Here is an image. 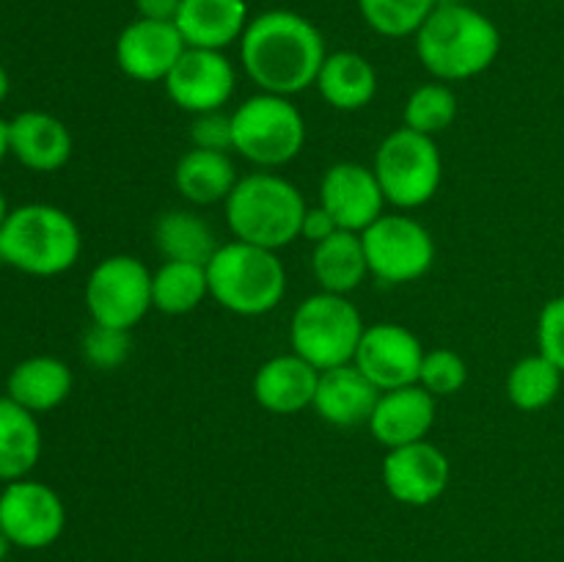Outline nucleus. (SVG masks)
<instances>
[{"label":"nucleus","instance_id":"nucleus-1","mask_svg":"<svg viewBox=\"0 0 564 562\" xmlns=\"http://www.w3.org/2000/svg\"><path fill=\"white\" fill-rule=\"evenodd\" d=\"M328 47L323 31L292 9H268L251 17L240 39V66L264 94L295 97L317 80Z\"/></svg>","mask_w":564,"mask_h":562},{"label":"nucleus","instance_id":"nucleus-2","mask_svg":"<svg viewBox=\"0 0 564 562\" xmlns=\"http://www.w3.org/2000/svg\"><path fill=\"white\" fill-rule=\"evenodd\" d=\"M424 69L441 83H463L482 75L501 53V31L471 3L441 0L413 36Z\"/></svg>","mask_w":564,"mask_h":562},{"label":"nucleus","instance_id":"nucleus-3","mask_svg":"<svg viewBox=\"0 0 564 562\" xmlns=\"http://www.w3.org/2000/svg\"><path fill=\"white\" fill-rule=\"evenodd\" d=\"M224 209L235 240L281 251L301 240V224L308 204L295 182L275 171L259 169L237 180Z\"/></svg>","mask_w":564,"mask_h":562},{"label":"nucleus","instance_id":"nucleus-4","mask_svg":"<svg viewBox=\"0 0 564 562\" xmlns=\"http://www.w3.org/2000/svg\"><path fill=\"white\" fill-rule=\"evenodd\" d=\"M80 251V226L55 204L14 207L0 229V262L36 279H53L72 270Z\"/></svg>","mask_w":564,"mask_h":562},{"label":"nucleus","instance_id":"nucleus-5","mask_svg":"<svg viewBox=\"0 0 564 562\" xmlns=\"http://www.w3.org/2000/svg\"><path fill=\"white\" fill-rule=\"evenodd\" d=\"M209 298L240 317H262L286 295V268L279 251L231 240L220 242L207 262Z\"/></svg>","mask_w":564,"mask_h":562},{"label":"nucleus","instance_id":"nucleus-6","mask_svg":"<svg viewBox=\"0 0 564 562\" xmlns=\"http://www.w3.org/2000/svg\"><path fill=\"white\" fill-rule=\"evenodd\" d=\"M364 328L367 323L350 298L319 290L303 298L292 312L290 345L292 353L325 372L352 364Z\"/></svg>","mask_w":564,"mask_h":562},{"label":"nucleus","instance_id":"nucleus-7","mask_svg":"<svg viewBox=\"0 0 564 562\" xmlns=\"http://www.w3.org/2000/svg\"><path fill=\"white\" fill-rule=\"evenodd\" d=\"M386 204L400 213L433 202L444 182V158L435 138L397 127L380 141L372 163Z\"/></svg>","mask_w":564,"mask_h":562},{"label":"nucleus","instance_id":"nucleus-8","mask_svg":"<svg viewBox=\"0 0 564 562\" xmlns=\"http://www.w3.org/2000/svg\"><path fill=\"white\" fill-rule=\"evenodd\" d=\"M231 125H235V152L257 169H281L306 147V119L292 97L253 94L231 114Z\"/></svg>","mask_w":564,"mask_h":562},{"label":"nucleus","instance_id":"nucleus-9","mask_svg":"<svg viewBox=\"0 0 564 562\" xmlns=\"http://www.w3.org/2000/svg\"><path fill=\"white\" fill-rule=\"evenodd\" d=\"M83 298L91 323L132 331L152 312V270L132 253L105 257L88 273Z\"/></svg>","mask_w":564,"mask_h":562},{"label":"nucleus","instance_id":"nucleus-10","mask_svg":"<svg viewBox=\"0 0 564 562\" xmlns=\"http://www.w3.org/2000/svg\"><path fill=\"white\" fill-rule=\"evenodd\" d=\"M369 275L380 284H411L435 264V240L427 226L408 213H383L361 231Z\"/></svg>","mask_w":564,"mask_h":562},{"label":"nucleus","instance_id":"nucleus-11","mask_svg":"<svg viewBox=\"0 0 564 562\" xmlns=\"http://www.w3.org/2000/svg\"><path fill=\"white\" fill-rule=\"evenodd\" d=\"M66 507L58 490L39 479H14L0 490V532L14 549L39 551L64 534Z\"/></svg>","mask_w":564,"mask_h":562},{"label":"nucleus","instance_id":"nucleus-12","mask_svg":"<svg viewBox=\"0 0 564 562\" xmlns=\"http://www.w3.org/2000/svg\"><path fill=\"white\" fill-rule=\"evenodd\" d=\"M163 88L171 102L191 116L224 110L235 97L237 69L220 50L187 47L163 80Z\"/></svg>","mask_w":564,"mask_h":562},{"label":"nucleus","instance_id":"nucleus-13","mask_svg":"<svg viewBox=\"0 0 564 562\" xmlns=\"http://www.w3.org/2000/svg\"><path fill=\"white\" fill-rule=\"evenodd\" d=\"M424 345L408 325L375 323L364 328L352 364L378 386L380 391L419 383Z\"/></svg>","mask_w":564,"mask_h":562},{"label":"nucleus","instance_id":"nucleus-14","mask_svg":"<svg viewBox=\"0 0 564 562\" xmlns=\"http://www.w3.org/2000/svg\"><path fill=\"white\" fill-rule=\"evenodd\" d=\"M380 477L394 501L408 507H427L449 488L452 466L446 452L424 439L386 452Z\"/></svg>","mask_w":564,"mask_h":562},{"label":"nucleus","instance_id":"nucleus-15","mask_svg":"<svg viewBox=\"0 0 564 562\" xmlns=\"http://www.w3.org/2000/svg\"><path fill=\"white\" fill-rule=\"evenodd\" d=\"M319 207L345 231L361 235L386 213V196L372 165L341 160L325 169L319 180Z\"/></svg>","mask_w":564,"mask_h":562},{"label":"nucleus","instance_id":"nucleus-16","mask_svg":"<svg viewBox=\"0 0 564 562\" xmlns=\"http://www.w3.org/2000/svg\"><path fill=\"white\" fill-rule=\"evenodd\" d=\"M187 50L174 22L135 17L116 39V64L135 83H163Z\"/></svg>","mask_w":564,"mask_h":562},{"label":"nucleus","instance_id":"nucleus-17","mask_svg":"<svg viewBox=\"0 0 564 562\" xmlns=\"http://www.w3.org/2000/svg\"><path fill=\"white\" fill-rule=\"evenodd\" d=\"M435 397L419 383L402 386V389L380 391L378 406L369 417L367 428L372 430L375 441L386 450L416 444L430 435L435 424Z\"/></svg>","mask_w":564,"mask_h":562},{"label":"nucleus","instance_id":"nucleus-18","mask_svg":"<svg viewBox=\"0 0 564 562\" xmlns=\"http://www.w3.org/2000/svg\"><path fill=\"white\" fill-rule=\"evenodd\" d=\"M319 369L312 367L306 358L297 353H281V356L268 358L253 375V400L270 413L292 417L306 408H312L314 395H317Z\"/></svg>","mask_w":564,"mask_h":562},{"label":"nucleus","instance_id":"nucleus-19","mask_svg":"<svg viewBox=\"0 0 564 562\" xmlns=\"http://www.w3.org/2000/svg\"><path fill=\"white\" fill-rule=\"evenodd\" d=\"M9 149L25 169L36 174L61 171L72 158V132L58 116L22 110L9 121Z\"/></svg>","mask_w":564,"mask_h":562},{"label":"nucleus","instance_id":"nucleus-20","mask_svg":"<svg viewBox=\"0 0 564 562\" xmlns=\"http://www.w3.org/2000/svg\"><path fill=\"white\" fill-rule=\"evenodd\" d=\"M378 397L380 389L356 364H341V367L319 372L312 408L323 422L334 428H358V424H369Z\"/></svg>","mask_w":564,"mask_h":562},{"label":"nucleus","instance_id":"nucleus-21","mask_svg":"<svg viewBox=\"0 0 564 562\" xmlns=\"http://www.w3.org/2000/svg\"><path fill=\"white\" fill-rule=\"evenodd\" d=\"M251 14L246 0H182L174 25L187 47L220 50L240 44Z\"/></svg>","mask_w":564,"mask_h":562},{"label":"nucleus","instance_id":"nucleus-22","mask_svg":"<svg viewBox=\"0 0 564 562\" xmlns=\"http://www.w3.org/2000/svg\"><path fill=\"white\" fill-rule=\"evenodd\" d=\"M314 88L325 105L341 114H356L378 97V72L367 55L356 50H334L325 55Z\"/></svg>","mask_w":564,"mask_h":562},{"label":"nucleus","instance_id":"nucleus-23","mask_svg":"<svg viewBox=\"0 0 564 562\" xmlns=\"http://www.w3.org/2000/svg\"><path fill=\"white\" fill-rule=\"evenodd\" d=\"M72 386H75V375L69 364L55 356H31L14 364L9 372L6 397L39 417V413L64 406L66 397L72 395Z\"/></svg>","mask_w":564,"mask_h":562},{"label":"nucleus","instance_id":"nucleus-24","mask_svg":"<svg viewBox=\"0 0 564 562\" xmlns=\"http://www.w3.org/2000/svg\"><path fill=\"white\" fill-rule=\"evenodd\" d=\"M237 165L231 152H209V149L191 147L174 165V187L187 204L209 207L224 204L235 191Z\"/></svg>","mask_w":564,"mask_h":562},{"label":"nucleus","instance_id":"nucleus-25","mask_svg":"<svg viewBox=\"0 0 564 562\" xmlns=\"http://www.w3.org/2000/svg\"><path fill=\"white\" fill-rule=\"evenodd\" d=\"M312 273L319 290L334 295H350L367 281L369 264L358 231H334L312 251Z\"/></svg>","mask_w":564,"mask_h":562},{"label":"nucleus","instance_id":"nucleus-26","mask_svg":"<svg viewBox=\"0 0 564 562\" xmlns=\"http://www.w3.org/2000/svg\"><path fill=\"white\" fill-rule=\"evenodd\" d=\"M42 457V428L36 413L0 397V483L31 477Z\"/></svg>","mask_w":564,"mask_h":562},{"label":"nucleus","instance_id":"nucleus-27","mask_svg":"<svg viewBox=\"0 0 564 562\" xmlns=\"http://www.w3.org/2000/svg\"><path fill=\"white\" fill-rule=\"evenodd\" d=\"M154 246L169 262L207 264L220 248L213 226L193 209H169L154 224Z\"/></svg>","mask_w":564,"mask_h":562},{"label":"nucleus","instance_id":"nucleus-28","mask_svg":"<svg viewBox=\"0 0 564 562\" xmlns=\"http://www.w3.org/2000/svg\"><path fill=\"white\" fill-rule=\"evenodd\" d=\"M204 298H209L207 264L165 259L152 273V309L165 317H182V314L196 312Z\"/></svg>","mask_w":564,"mask_h":562},{"label":"nucleus","instance_id":"nucleus-29","mask_svg":"<svg viewBox=\"0 0 564 562\" xmlns=\"http://www.w3.org/2000/svg\"><path fill=\"white\" fill-rule=\"evenodd\" d=\"M562 380L564 372L554 361H549L543 353H532L512 364V369L507 372V400L523 413L543 411L560 397Z\"/></svg>","mask_w":564,"mask_h":562},{"label":"nucleus","instance_id":"nucleus-30","mask_svg":"<svg viewBox=\"0 0 564 562\" xmlns=\"http://www.w3.org/2000/svg\"><path fill=\"white\" fill-rule=\"evenodd\" d=\"M457 114H460V102L449 83H422L408 94L405 108H402V127L435 138L455 125Z\"/></svg>","mask_w":564,"mask_h":562},{"label":"nucleus","instance_id":"nucleus-31","mask_svg":"<svg viewBox=\"0 0 564 562\" xmlns=\"http://www.w3.org/2000/svg\"><path fill=\"white\" fill-rule=\"evenodd\" d=\"M441 0H358V14L369 31L386 39L416 36Z\"/></svg>","mask_w":564,"mask_h":562},{"label":"nucleus","instance_id":"nucleus-32","mask_svg":"<svg viewBox=\"0 0 564 562\" xmlns=\"http://www.w3.org/2000/svg\"><path fill=\"white\" fill-rule=\"evenodd\" d=\"M468 367L466 358L452 347H435L422 358V372H419V386L427 389L435 400L452 397L466 386Z\"/></svg>","mask_w":564,"mask_h":562},{"label":"nucleus","instance_id":"nucleus-33","mask_svg":"<svg viewBox=\"0 0 564 562\" xmlns=\"http://www.w3.org/2000/svg\"><path fill=\"white\" fill-rule=\"evenodd\" d=\"M130 350L132 339L130 331L124 328H108V325L91 323V328L83 336V358L94 369H102V372L119 369L130 358Z\"/></svg>","mask_w":564,"mask_h":562},{"label":"nucleus","instance_id":"nucleus-34","mask_svg":"<svg viewBox=\"0 0 564 562\" xmlns=\"http://www.w3.org/2000/svg\"><path fill=\"white\" fill-rule=\"evenodd\" d=\"M191 147L209 152H235V125L226 110L196 114L191 121Z\"/></svg>","mask_w":564,"mask_h":562},{"label":"nucleus","instance_id":"nucleus-35","mask_svg":"<svg viewBox=\"0 0 564 562\" xmlns=\"http://www.w3.org/2000/svg\"><path fill=\"white\" fill-rule=\"evenodd\" d=\"M538 353L564 372V295L551 298L538 317Z\"/></svg>","mask_w":564,"mask_h":562},{"label":"nucleus","instance_id":"nucleus-36","mask_svg":"<svg viewBox=\"0 0 564 562\" xmlns=\"http://www.w3.org/2000/svg\"><path fill=\"white\" fill-rule=\"evenodd\" d=\"M334 231H339V226H336V220L330 218V215L325 213L319 204H314V207L306 209V215H303V224H301L303 240H308L312 246H317V242H323L325 237H330Z\"/></svg>","mask_w":564,"mask_h":562},{"label":"nucleus","instance_id":"nucleus-37","mask_svg":"<svg viewBox=\"0 0 564 562\" xmlns=\"http://www.w3.org/2000/svg\"><path fill=\"white\" fill-rule=\"evenodd\" d=\"M182 0H135V11L143 20L158 22H174L180 14Z\"/></svg>","mask_w":564,"mask_h":562},{"label":"nucleus","instance_id":"nucleus-38","mask_svg":"<svg viewBox=\"0 0 564 562\" xmlns=\"http://www.w3.org/2000/svg\"><path fill=\"white\" fill-rule=\"evenodd\" d=\"M9 154H11V149H9V121L0 119V163H3Z\"/></svg>","mask_w":564,"mask_h":562},{"label":"nucleus","instance_id":"nucleus-39","mask_svg":"<svg viewBox=\"0 0 564 562\" xmlns=\"http://www.w3.org/2000/svg\"><path fill=\"white\" fill-rule=\"evenodd\" d=\"M9 91H11V80H9V72L3 69V66H0V105L6 102V97H9Z\"/></svg>","mask_w":564,"mask_h":562},{"label":"nucleus","instance_id":"nucleus-40","mask_svg":"<svg viewBox=\"0 0 564 562\" xmlns=\"http://www.w3.org/2000/svg\"><path fill=\"white\" fill-rule=\"evenodd\" d=\"M9 204H6V196H3V187H0V229H3V224H6V218H9Z\"/></svg>","mask_w":564,"mask_h":562},{"label":"nucleus","instance_id":"nucleus-41","mask_svg":"<svg viewBox=\"0 0 564 562\" xmlns=\"http://www.w3.org/2000/svg\"><path fill=\"white\" fill-rule=\"evenodd\" d=\"M11 549H14V545H11L9 538H6V534L0 532V562H6V556H9Z\"/></svg>","mask_w":564,"mask_h":562},{"label":"nucleus","instance_id":"nucleus-42","mask_svg":"<svg viewBox=\"0 0 564 562\" xmlns=\"http://www.w3.org/2000/svg\"><path fill=\"white\" fill-rule=\"evenodd\" d=\"M457 3H471V0H457Z\"/></svg>","mask_w":564,"mask_h":562}]
</instances>
